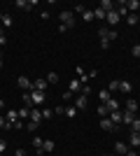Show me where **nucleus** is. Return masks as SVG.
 Instances as JSON below:
<instances>
[{"label":"nucleus","instance_id":"44","mask_svg":"<svg viewBox=\"0 0 140 156\" xmlns=\"http://www.w3.org/2000/svg\"><path fill=\"white\" fill-rule=\"evenodd\" d=\"M54 114H66V107H61V105H59V107L54 110Z\"/></svg>","mask_w":140,"mask_h":156},{"label":"nucleus","instance_id":"47","mask_svg":"<svg viewBox=\"0 0 140 156\" xmlns=\"http://www.w3.org/2000/svg\"><path fill=\"white\" fill-rule=\"evenodd\" d=\"M0 44H7V37H5V35H0Z\"/></svg>","mask_w":140,"mask_h":156},{"label":"nucleus","instance_id":"9","mask_svg":"<svg viewBox=\"0 0 140 156\" xmlns=\"http://www.w3.org/2000/svg\"><path fill=\"white\" fill-rule=\"evenodd\" d=\"M119 14H117V9H110V12H107V16H105V21L107 23H110V26H117V23H119Z\"/></svg>","mask_w":140,"mask_h":156},{"label":"nucleus","instance_id":"7","mask_svg":"<svg viewBox=\"0 0 140 156\" xmlns=\"http://www.w3.org/2000/svg\"><path fill=\"white\" fill-rule=\"evenodd\" d=\"M31 100H33V105H42L47 100V93L45 91H31Z\"/></svg>","mask_w":140,"mask_h":156},{"label":"nucleus","instance_id":"46","mask_svg":"<svg viewBox=\"0 0 140 156\" xmlns=\"http://www.w3.org/2000/svg\"><path fill=\"white\" fill-rule=\"evenodd\" d=\"M126 156H138V151H135V149H128V151H126Z\"/></svg>","mask_w":140,"mask_h":156},{"label":"nucleus","instance_id":"20","mask_svg":"<svg viewBox=\"0 0 140 156\" xmlns=\"http://www.w3.org/2000/svg\"><path fill=\"white\" fill-rule=\"evenodd\" d=\"M126 23H128V26H138V23H140V14H128Z\"/></svg>","mask_w":140,"mask_h":156},{"label":"nucleus","instance_id":"14","mask_svg":"<svg viewBox=\"0 0 140 156\" xmlns=\"http://www.w3.org/2000/svg\"><path fill=\"white\" fill-rule=\"evenodd\" d=\"M0 26H2V28H9V26H12V16H9L7 12H0Z\"/></svg>","mask_w":140,"mask_h":156},{"label":"nucleus","instance_id":"26","mask_svg":"<svg viewBox=\"0 0 140 156\" xmlns=\"http://www.w3.org/2000/svg\"><path fill=\"white\" fill-rule=\"evenodd\" d=\"M107 107V110L110 112H114V110H119V103H117V100H114V98H110V100H107V103H103Z\"/></svg>","mask_w":140,"mask_h":156},{"label":"nucleus","instance_id":"5","mask_svg":"<svg viewBox=\"0 0 140 156\" xmlns=\"http://www.w3.org/2000/svg\"><path fill=\"white\" fill-rule=\"evenodd\" d=\"M121 5L126 7L128 14H138V12H140V2H138V0H124Z\"/></svg>","mask_w":140,"mask_h":156},{"label":"nucleus","instance_id":"15","mask_svg":"<svg viewBox=\"0 0 140 156\" xmlns=\"http://www.w3.org/2000/svg\"><path fill=\"white\" fill-rule=\"evenodd\" d=\"M5 119H7V124H14V121L19 119V110H7L5 112Z\"/></svg>","mask_w":140,"mask_h":156},{"label":"nucleus","instance_id":"21","mask_svg":"<svg viewBox=\"0 0 140 156\" xmlns=\"http://www.w3.org/2000/svg\"><path fill=\"white\" fill-rule=\"evenodd\" d=\"M119 91H121V93H126V96H128V93L133 91V86H131V82H119Z\"/></svg>","mask_w":140,"mask_h":156},{"label":"nucleus","instance_id":"51","mask_svg":"<svg viewBox=\"0 0 140 156\" xmlns=\"http://www.w3.org/2000/svg\"><path fill=\"white\" fill-rule=\"evenodd\" d=\"M0 58H2V54H0Z\"/></svg>","mask_w":140,"mask_h":156},{"label":"nucleus","instance_id":"24","mask_svg":"<svg viewBox=\"0 0 140 156\" xmlns=\"http://www.w3.org/2000/svg\"><path fill=\"white\" fill-rule=\"evenodd\" d=\"M54 149H56L54 140H45V142H42V151H45V154H47V151H54Z\"/></svg>","mask_w":140,"mask_h":156},{"label":"nucleus","instance_id":"17","mask_svg":"<svg viewBox=\"0 0 140 156\" xmlns=\"http://www.w3.org/2000/svg\"><path fill=\"white\" fill-rule=\"evenodd\" d=\"M124 110H126V112H133V114H135V112H138V103H135L133 98H126V107H124Z\"/></svg>","mask_w":140,"mask_h":156},{"label":"nucleus","instance_id":"50","mask_svg":"<svg viewBox=\"0 0 140 156\" xmlns=\"http://www.w3.org/2000/svg\"><path fill=\"white\" fill-rule=\"evenodd\" d=\"M110 156H117V154H110Z\"/></svg>","mask_w":140,"mask_h":156},{"label":"nucleus","instance_id":"4","mask_svg":"<svg viewBox=\"0 0 140 156\" xmlns=\"http://www.w3.org/2000/svg\"><path fill=\"white\" fill-rule=\"evenodd\" d=\"M87 105H89V96H82V93H77V96H75V107H77L80 112L87 110Z\"/></svg>","mask_w":140,"mask_h":156},{"label":"nucleus","instance_id":"13","mask_svg":"<svg viewBox=\"0 0 140 156\" xmlns=\"http://www.w3.org/2000/svg\"><path fill=\"white\" fill-rule=\"evenodd\" d=\"M100 128H103V130H107V133H112V130H117V126H114V124H112V121H110L107 117H103V119H100Z\"/></svg>","mask_w":140,"mask_h":156},{"label":"nucleus","instance_id":"54","mask_svg":"<svg viewBox=\"0 0 140 156\" xmlns=\"http://www.w3.org/2000/svg\"><path fill=\"white\" fill-rule=\"evenodd\" d=\"M138 156H140V151H138Z\"/></svg>","mask_w":140,"mask_h":156},{"label":"nucleus","instance_id":"11","mask_svg":"<svg viewBox=\"0 0 140 156\" xmlns=\"http://www.w3.org/2000/svg\"><path fill=\"white\" fill-rule=\"evenodd\" d=\"M128 147H131V149L140 147V133H133V130L128 133Z\"/></svg>","mask_w":140,"mask_h":156},{"label":"nucleus","instance_id":"45","mask_svg":"<svg viewBox=\"0 0 140 156\" xmlns=\"http://www.w3.org/2000/svg\"><path fill=\"white\" fill-rule=\"evenodd\" d=\"M14 156H26V151H23V149H16V151H14Z\"/></svg>","mask_w":140,"mask_h":156},{"label":"nucleus","instance_id":"27","mask_svg":"<svg viewBox=\"0 0 140 156\" xmlns=\"http://www.w3.org/2000/svg\"><path fill=\"white\" fill-rule=\"evenodd\" d=\"M100 9H105V12H110V9H114V5H112V0H100Z\"/></svg>","mask_w":140,"mask_h":156},{"label":"nucleus","instance_id":"29","mask_svg":"<svg viewBox=\"0 0 140 156\" xmlns=\"http://www.w3.org/2000/svg\"><path fill=\"white\" fill-rule=\"evenodd\" d=\"M133 119H135V114H133V112H126V110H124V124H126V126H131V121H133Z\"/></svg>","mask_w":140,"mask_h":156},{"label":"nucleus","instance_id":"10","mask_svg":"<svg viewBox=\"0 0 140 156\" xmlns=\"http://www.w3.org/2000/svg\"><path fill=\"white\" fill-rule=\"evenodd\" d=\"M47 86H49V82H47V79H35L31 91H45V93H47Z\"/></svg>","mask_w":140,"mask_h":156},{"label":"nucleus","instance_id":"1","mask_svg":"<svg viewBox=\"0 0 140 156\" xmlns=\"http://www.w3.org/2000/svg\"><path fill=\"white\" fill-rule=\"evenodd\" d=\"M98 37H100V49H107L110 42L117 40V30H107V28H100L98 30Z\"/></svg>","mask_w":140,"mask_h":156},{"label":"nucleus","instance_id":"18","mask_svg":"<svg viewBox=\"0 0 140 156\" xmlns=\"http://www.w3.org/2000/svg\"><path fill=\"white\" fill-rule=\"evenodd\" d=\"M80 91H82V82H80V79H73V82H70V93L77 96Z\"/></svg>","mask_w":140,"mask_h":156},{"label":"nucleus","instance_id":"25","mask_svg":"<svg viewBox=\"0 0 140 156\" xmlns=\"http://www.w3.org/2000/svg\"><path fill=\"white\" fill-rule=\"evenodd\" d=\"M119 82H121V79H112V82H107V91H110V93L119 91Z\"/></svg>","mask_w":140,"mask_h":156},{"label":"nucleus","instance_id":"28","mask_svg":"<svg viewBox=\"0 0 140 156\" xmlns=\"http://www.w3.org/2000/svg\"><path fill=\"white\" fill-rule=\"evenodd\" d=\"M19 119H31V107H26V105H23V107L19 110Z\"/></svg>","mask_w":140,"mask_h":156},{"label":"nucleus","instance_id":"6","mask_svg":"<svg viewBox=\"0 0 140 156\" xmlns=\"http://www.w3.org/2000/svg\"><path fill=\"white\" fill-rule=\"evenodd\" d=\"M35 5H38L35 0H16V2H14V7H19V9H23V12H31Z\"/></svg>","mask_w":140,"mask_h":156},{"label":"nucleus","instance_id":"8","mask_svg":"<svg viewBox=\"0 0 140 156\" xmlns=\"http://www.w3.org/2000/svg\"><path fill=\"white\" fill-rule=\"evenodd\" d=\"M16 84H19V89H23V91H31V89H33V82H31L26 75H21V77L16 79Z\"/></svg>","mask_w":140,"mask_h":156},{"label":"nucleus","instance_id":"49","mask_svg":"<svg viewBox=\"0 0 140 156\" xmlns=\"http://www.w3.org/2000/svg\"><path fill=\"white\" fill-rule=\"evenodd\" d=\"M0 35H5V28H2V26H0Z\"/></svg>","mask_w":140,"mask_h":156},{"label":"nucleus","instance_id":"19","mask_svg":"<svg viewBox=\"0 0 140 156\" xmlns=\"http://www.w3.org/2000/svg\"><path fill=\"white\" fill-rule=\"evenodd\" d=\"M105 16H107V12H105V9H100V7H96V9H93V19L105 21Z\"/></svg>","mask_w":140,"mask_h":156},{"label":"nucleus","instance_id":"23","mask_svg":"<svg viewBox=\"0 0 140 156\" xmlns=\"http://www.w3.org/2000/svg\"><path fill=\"white\" fill-rule=\"evenodd\" d=\"M42 142H45V140H42V137H38V135H33V144H35V149H38V154H45V151H42Z\"/></svg>","mask_w":140,"mask_h":156},{"label":"nucleus","instance_id":"34","mask_svg":"<svg viewBox=\"0 0 140 156\" xmlns=\"http://www.w3.org/2000/svg\"><path fill=\"white\" fill-rule=\"evenodd\" d=\"M131 130H133V133H140V119H138V117L131 121Z\"/></svg>","mask_w":140,"mask_h":156},{"label":"nucleus","instance_id":"41","mask_svg":"<svg viewBox=\"0 0 140 156\" xmlns=\"http://www.w3.org/2000/svg\"><path fill=\"white\" fill-rule=\"evenodd\" d=\"M7 126V119H5V114H0V130Z\"/></svg>","mask_w":140,"mask_h":156},{"label":"nucleus","instance_id":"16","mask_svg":"<svg viewBox=\"0 0 140 156\" xmlns=\"http://www.w3.org/2000/svg\"><path fill=\"white\" fill-rule=\"evenodd\" d=\"M28 121H35V124H40V121H42V110L33 107V110H31V119H28Z\"/></svg>","mask_w":140,"mask_h":156},{"label":"nucleus","instance_id":"31","mask_svg":"<svg viewBox=\"0 0 140 156\" xmlns=\"http://www.w3.org/2000/svg\"><path fill=\"white\" fill-rule=\"evenodd\" d=\"M107 114H110V110H107L105 105L100 103V105H98V117H100V119H103V117H107Z\"/></svg>","mask_w":140,"mask_h":156},{"label":"nucleus","instance_id":"35","mask_svg":"<svg viewBox=\"0 0 140 156\" xmlns=\"http://www.w3.org/2000/svg\"><path fill=\"white\" fill-rule=\"evenodd\" d=\"M12 128H14V130H23V128H26V124H23L21 119H16V121L12 124Z\"/></svg>","mask_w":140,"mask_h":156},{"label":"nucleus","instance_id":"2","mask_svg":"<svg viewBox=\"0 0 140 156\" xmlns=\"http://www.w3.org/2000/svg\"><path fill=\"white\" fill-rule=\"evenodd\" d=\"M59 19H61V23H63V26H68V28L75 26V14L70 12V9H63V12L59 14Z\"/></svg>","mask_w":140,"mask_h":156},{"label":"nucleus","instance_id":"33","mask_svg":"<svg viewBox=\"0 0 140 156\" xmlns=\"http://www.w3.org/2000/svg\"><path fill=\"white\" fill-rule=\"evenodd\" d=\"M82 19L87 21V23H89V21H96V19H93V9H87V12L82 14Z\"/></svg>","mask_w":140,"mask_h":156},{"label":"nucleus","instance_id":"39","mask_svg":"<svg viewBox=\"0 0 140 156\" xmlns=\"http://www.w3.org/2000/svg\"><path fill=\"white\" fill-rule=\"evenodd\" d=\"M131 54H133L135 58H140V44H133V47H131Z\"/></svg>","mask_w":140,"mask_h":156},{"label":"nucleus","instance_id":"30","mask_svg":"<svg viewBox=\"0 0 140 156\" xmlns=\"http://www.w3.org/2000/svg\"><path fill=\"white\" fill-rule=\"evenodd\" d=\"M77 112H80V110H77L75 105H70V107H66V117H70V119H73V117H77Z\"/></svg>","mask_w":140,"mask_h":156},{"label":"nucleus","instance_id":"22","mask_svg":"<svg viewBox=\"0 0 140 156\" xmlns=\"http://www.w3.org/2000/svg\"><path fill=\"white\" fill-rule=\"evenodd\" d=\"M98 98H100V103H107V100L112 98V93L107 91V89H100V91H98Z\"/></svg>","mask_w":140,"mask_h":156},{"label":"nucleus","instance_id":"42","mask_svg":"<svg viewBox=\"0 0 140 156\" xmlns=\"http://www.w3.org/2000/svg\"><path fill=\"white\" fill-rule=\"evenodd\" d=\"M42 119H52V110H42Z\"/></svg>","mask_w":140,"mask_h":156},{"label":"nucleus","instance_id":"53","mask_svg":"<svg viewBox=\"0 0 140 156\" xmlns=\"http://www.w3.org/2000/svg\"><path fill=\"white\" fill-rule=\"evenodd\" d=\"M138 28H140V23H138Z\"/></svg>","mask_w":140,"mask_h":156},{"label":"nucleus","instance_id":"52","mask_svg":"<svg viewBox=\"0 0 140 156\" xmlns=\"http://www.w3.org/2000/svg\"><path fill=\"white\" fill-rule=\"evenodd\" d=\"M0 156H5V154H0Z\"/></svg>","mask_w":140,"mask_h":156},{"label":"nucleus","instance_id":"37","mask_svg":"<svg viewBox=\"0 0 140 156\" xmlns=\"http://www.w3.org/2000/svg\"><path fill=\"white\" fill-rule=\"evenodd\" d=\"M26 128L31 130V133H35V130L40 128V124H35V121H28V124H26Z\"/></svg>","mask_w":140,"mask_h":156},{"label":"nucleus","instance_id":"36","mask_svg":"<svg viewBox=\"0 0 140 156\" xmlns=\"http://www.w3.org/2000/svg\"><path fill=\"white\" fill-rule=\"evenodd\" d=\"M82 96H91V84H82Z\"/></svg>","mask_w":140,"mask_h":156},{"label":"nucleus","instance_id":"43","mask_svg":"<svg viewBox=\"0 0 140 156\" xmlns=\"http://www.w3.org/2000/svg\"><path fill=\"white\" fill-rule=\"evenodd\" d=\"M5 149H7V142H5V140H0V154H5Z\"/></svg>","mask_w":140,"mask_h":156},{"label":"nucleus","instance_id":"48","mask_svg":"<svg viewBox=\"0 0 140 156\" xmlns=\"http://www.w3.org/2000/svg\"><path fill=\"white\" fill-rule=\"evenodd\" d=\"M5 110V100H0V112Z\"/></svg>","mask_w":140,"mask_h":156},{"label":"nucleus","instance_id":"12","mask_svg":"<svg viewBox=\"0 0 140 156\" xmlns=\"http://www.w3.org/2000/svg\"><path fill=\"white\" fill-rule=\"evenodd\" d=\"M128 149H131V147H128L126 142H114V154L117 156H126Z\"/></svg>","mask_w":140,"mask_h":156},{"label":"nucleus","instance_id":"38","mask_svg":"<svg viewBox=\"0 0 140 156\" xmlns=\"http://www.w3.org/2000/svg\"><path fill=\"white\" fill-rule=\"evenodd\" d=\"M73 9H75L77 14H84V12H87V5H82V2H80V5H75Z\"/></svg>","mask_w":140,"mask_h":156},{"label":"nucleus","instance_id":"40","mask_svg":"<svg viewBox=\"0 0 140 156\" xmlns=\"http://www.w3.org/2000/svg\"><path fill=\"white\" fill-rule=\"evenodd\" d=\"M63 100H75V93H70V91H66V93H63Z\"/></svg>","mask_w":140,"mask_h":156},{"label":"nucleus","instance_id":"32","mask_svg":"<svg viewBox=\"0 0 140 156\" xmlns=\"http://www.w3.org/2000/svg\"><path fill=\"white\" fill-rule=\"evenodd\" d=\"M47 82H49V84H56V82H59V72H49V75H47Z\"/></svg>","mask_w":140,"mask_h":156},{"label":"nucleus","instance_id":"3","mask_svg":"<svg viewBox=\"0 0 140 156\" xmlns=\"http://www.w3.org/2000/svg\"><path fill=\"white\" fill-rule=\"evenodd\" d=\"M107 119H110L114 126L124 124V110H114V112H110V114H107Z\"/></svg>","mask_w":140,"mask_h":156}]
</instances>
